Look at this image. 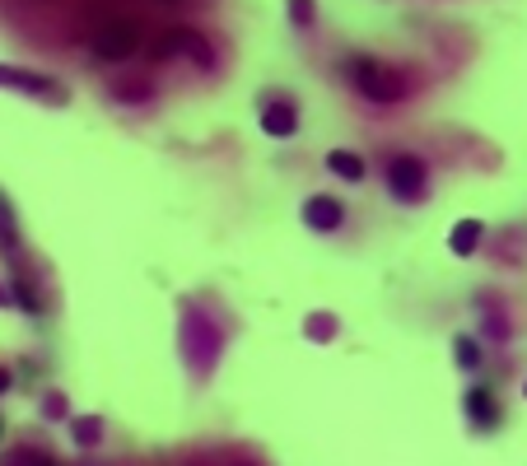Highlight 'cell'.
<instances>
[{
	"label": "cell",
	"instance_id": "ffe728a7",
	"mask_svg": "<svg viewBox=\"0 0 527 466\" xmlns=\"http://www.w3.org/2000/svg\"><path fill=\"white\" fill-rule=\"evenodd\" d=\"M523 392H527V388H523Z\"/></svg>",
	"mask_w": 527,
	"mask_h": 466
},
{
	"label": "cell",
	"instance_id": "8992f818",
	"mask_svg": "<svg viewBox=\"0 0 527 466\" xmlns=\"http://www.w3.org/2000/svg\"><path fill=\"white\" fill-rule=\"evenodd\" d=\"M341 219H346V210H341V200H336V196H313L309 206H303V225L317 229V233L341 229Z\"/></svg>",
	"mask_w": 527,
	"mask_h": 466
},
{
	"label": "cell",
	"instance_id": "9a60e30c",
	"mask_svg": "<svg viewBox=\"0 0 527 466\" xmlns=\"http://www.w3.org/2000/svg\"><path fill=\"white\" fill-rule=\"evenodd\" d=\"M332 331H336V322H332L327 313H317V317L309 322V336H313V340H332Z\"/></svg>",
	"mask_w": 527,
	"mask_h": 466
},
{
	"label": "cell",
	"instance_id": "3957f363",
	"mask_svg": "<svg viewBox=\"0 0 527 466\" xmlns=\"http://www.w3.org/2000/svg\"><path fill=\"white\" fill-rule=\"evenodd\" d=\"M0 89H19V94H29V98H43V103H66V89L56 85V79L47 75H33V70H19V66H0Z\"/></svg>",
	"mask_w": 527,
	"mask_h": 466
},
{
	"label": "cell",
	"instance_id": "9c48e42d",
	"mask_svg": "<svg viewBox=\"0 0 527 466\" xmlns=\"http://www.w3.org/2000/svg\"><path fill=\"white\" fill-rule=\"evenodd\" d=\"M481 233H485L481 219H462V225H453V233H449V248H453L457 257H472L476 242H481Z\"/></svg>",
	"mask_w": 527,
	"mask_h": 466
},
{
	"label": "cell",
	"instance_id": "5bb4252c",
	"mask_svg": "<svg viewBox=\"0 0 527 466\" xmlns=\"http://www.w3.org/2000/svg\"><path fill=\"white\" fill-rule=\"evenodd\" d=\"M453 355H457V364H462V369H476V364H481V355H476V340H467V336H462L457 346H453Z\"/></svg>",
	"mask_w": 527,
	"mask_h": 466
},
{
	"label": "cell",
	"instance_id": "7c38bea8",
	"mask_svg": "<svg viewBox=\"0 0 527 466\" xmlns=\"http://www.w3.org/2000/svg\"><path fill=\"white\" fill-rule=\"evenodd\" d=\"M0 252H5V257L19 252V233H14V219L5 215V196H0Z\"/></svg>",
	"mask_w": 527,
	"mask_h": 466
},
{
	"label": "cell",
	"instance_id": "e0dca14e",
	"mask_svg": "<svg viewBox=\"0 0 527 466\" xmlns=\"http://www.w3.org/2000/svg\"><path fill=\"white\" fill-rule=\"evenodd\" d=\"M43 411H47V415H66V401H61V397H47Z\"/></svg>",
	"mask_w": 527,
	"mask_h": 466
},
{
	"label": "cell",
	"instance_id": "2e32d148",
	"mask_svg": "<svg viewBox=\"0 0 527 466\" xmlns=\"http://www.w3.org/2000/svg\"><path fill=\"white\" fill-rule=\"evenodd\" d=\"M145 94H150V85H136V89H121V85H117V98H127V103H140Z\"/></svg>",
	"mask_w": 527,
	"mask_h": 466
},
{
	"label": "cell",
	"instance_id": "8fae6325",
	"mask_svg": "<svg viewBox=\"0 0 527 466\" xmlns=\"http://www.w3.org/2000/svg\"><path fill=\"white\" fill-rule=\"evenodd\" d=\"M70 438L79 443V448H89V443H98V438H103V420H98V415L70 420Z\"/></svg>",
	"mask_w": 527,
	"mask_h": 466
},
{
	"label": "cell",
	"instance_id": "4fadbf2b",
	"mask_svg": "<svg viewBox=\"0 0 527 466\" xmlns=\"http://www.w3.org/2000/svg\"><path fill=\"white\" fill-rule=\"evenodd\" d=\"M313 14H317L313 0H290V19H294L299 29H309V24H313Z\"/></svg>",
	"mask_w": 527,
	"mask_h": 466
},
{
	"label": "cell",
	"instance_id": "7a4b0ae2",
	"mask_svg": "<svg viewBox=\"0 0 527 466\" xmlns=\"http://www.w3.org/2000/svg\"><path fill=\"white\" fill-rule=\"evenodd\" d=\"M383 177H388V192H392L397 200H420L424 187H430V168H424V159H416V154L388 159Z\"/></svg>",
	"mask_w": 527,
	"mask_h": 466
},
{
	"label": "cell",
	"instance_id": "52a82bcc",
	"mask_svg": "<svg viewBox=\"0 0 527 466\" xmlns=\"http://www.w3.org/2000/svg\"><path fill=\"white\" fill-rule=\"evenodd\" d=\"M261 131L276 135V140H290V135L299 131V112H294V103H267V108H261Z\"/></svg>",
	"mask_w": 527,
	"mask_h": 466
},
{
	"label": "cell",
	"instance_id": "d6986e66",
	"mask_svg": "<svg viewBox=\"0 0 527 466\" xmlns=\"http://www.w3.org/2000/svg\"><path fill=\"white\" fill-rule=\"evenodd\" d=\"M0 303H10V294H5V290H0Z\"/></svg>",
	"mask_w": 527,
	"mask_h": 466
},
{
	"label": "cell",
	"instance_id": "6da1fadb",
	"mask_svg": "<svg viewBox=\"0 0 527 466\" xmlns=\"http://www.w3.org/2000/svg\"><path fill=\"white\" fill-rule=\"evenodd\" d=\"M350 79L369 103H401V98H407V79L388 66H378V61H369V56H359L350 66Z\"/></svg>",
	"mask_w": 527,
	"mask_h": 466
},
{
	"label": "cell",
	"instance_id": "30bf717a",
	"mask_svg": "<svg viewBox=\"0 0 527 466\" xmlns=\"http://www.w3.org/2000/svg\"><path fill=\"white\" fill-rule=\"evenodd\" d=\"M327 168H332L336 177H346V182H359V177H364V159L350 154V150H332V154H327Z\"/></svg>",
	"mask_w": 527,
	"mask_h": 466
},
{
	"label": "cell",
	"instance_id": "ac0fdd59",
	"mask_svg": "<svg viewBox=\"0 0 527 466\" xmlns=\"http://www.w3.org/2000/svg\"><path fill=\"white\" fill-rule=\"evenodd\" d=\"M10 382H14V378H10V369H0V397L10 392Z\"/></svg>",
	"mask_w": 527,
	"mask_h": 466
},
{
	"label": "cell",
	"instance_id": "ba28073f",
	"mask_svg": "<svg viewBox=\"0 0 527 466\" xmlns=\"http://www.w3.org/2000/svg\"><path fill=\"white\" fill-rule=\"evenodd\" d=\"M467 415H472V424H481V429H495V420H499L495 397L485 392V388H472L467 392Z\"/></svg>",
	"mask_w": 527,
	"mask_h": 466
},
{
	"label": "cell",
	"instance_id": "5b68a950",
	"mask_svg": "<svg viewBox=\"0 0 527 466\" xmlns=\"http://www.w3.org/2000/svg\"><path fill=\"white\" fill-rule=\"evenodd\" d=\"M131 47H136V24H121V19L103 24L98 37H94V56L98 61H121V56H131Z\"/></svg>",
	"mask_w": 527,
	"mask_h": 466
},
{
	"label": "cell",
	"instance_id": "277c9868",
	"mask_svg": "<svg viewBox=\"0 0 527 466\" xmlns=\"http://www.w3.org/2000/svg\"><path fill=\"white\" fill-rule=\"evenodd\" d=\"M187 56V61H196L201 70H210L215 66V56H210V43L201 37L196 29H173L169 37H159V47H154V56Z\"/></svg>",
	"mask_w": 527,
	"mask_h": 466
}]
</instances>
